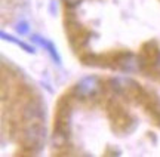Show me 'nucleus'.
Returning a JSON list of instances; mask_svg holds the SVG:
<instances>
[{"label":"nucleus","mask_w":160,"mask_h":157,"mask_svg":"<svg viewBox=\"0 0 160 157\" xmlns=\"http://www.w3.org/2000/svg\"><path fill=\"white\" fill-rule=\"evenodd\" d=\"M73 93H65L58 101L55 122H53V140L59 141V144L67 142L70 134V122H71V110H73Z\"/></svg>","instance_id":"nucleus-1"},{"label":"nucleus","mask_w":160,"mask_h":157,"mask_svg":"<svg viewBox=\"0 0 160 157\" xmlns=\"http://www.w3.org/2000/svg\"><path fill=\"white\" fill-rule=\"evenodd\" d=\"M102 81L97 76H88L83 77L74 85L71 89L73 98L80 102H92L97 101L102 95Z\"/></svg>","instance_id":"nucleus-2"},{"label":"nucleus","mask_w":160,"mask_h":157,"mask_svg":"<svg viewBox=\"0 0 160 157\" xmlns=\"http://www.w3.org/2000/svg\"><path fill=\"white\" fill-rule=\"evenodd\" d=\"M46 138V129L45 126H42L39 122L30 123L27 128L22 129L21 132V142L25 150L28 151H37L40 147L45 144Z\"/></svg>","instance_id":"nucleus-3"},{"label":"nucleus","mask_w":160,"mask_h":157,"mask_svg":"<svg viewBox=\"0 0 160 157\" xmlns=\"http://www.w3.org/2000/svg\"><path fill=\"white\" fill-rule=\"evenodd\" d=\"M107 114H108L110 120L113 122V128H116L117 130H128V129H131L132 123V117L128 114V111L125 110V107L114 101V99H111L108 101V104H107Z\"/></svg>","instance_id":"nucleus-4"},{"label":"nucleus","mask_w":160,"mask_h":157,"mask_svg":"<svg viewBox=\"0 0 160 157\" xmlns=\"http://www.w3.org/2000/svg\"><path fill=\"white\" fill-rule=\"evenodd\" d=\"M108 67L116 70L125 71V73H137L141 71L138 55H133L131 52H117L111 58H108Z\"/></svg>","instance_id":"nucleus-5"},{"label":"nucleus","mask_w":160,"mask_h":157,"mask_svg":"<svg viewBox=\"0 0 160 157\" xmlns=\"http://www.w3.org/2000/svg\"><path fill=\"white\" fill-rule=\"evenodd\" d=\"M159 56H160V49L154 42L144 43L142 47H141V51H139V53H138L141 71L148 73V71H153L154 68H157Z\"/></svg>","instance_id":"nucleus-6"},{"label":"nucleus","mask_w":160,"mask_h":157,"mask_svg":"<svg viewBox=\"0 0 160 157\" xmlns=\"http://www.w3.org/2000/svg\"><path fill=\"white\" fill-rule=\"evenodd\" d=\"M21 116H22V120L33 123V122H36V120H40V119H42V116H43V108H42V105H40L37 101L30 99L22 107Z\"/></svg>","instance_id":"nucleus-7"},{"label":"nucleus","mask_w":160,"mask_h":157,"mask_svg":"<svg viewBox=\"0 0 160 157\" xmlns=\"http://www.w3.org/2000/svg\"><path fill=\"white\" fill-rule=\"evenodd\" d=\"M33 40H34L36 43H40L42 46H45V49L49 53H51V56L53 58V61H57V62H59V61H61V59H59V55H58V52L55 51V46L52 45L51 42L43 40V39H42V37H39V36H33Z\"/></svg>","instance_id":"nucleus-8"},{"label":"nucleus","mask_w":160,"mask_h":157,"mask_svg":"<svg viewBox=\"0 0 160 157\" xmlns=\"http://www.w3.org/2000/svg\"><path fill=\"white\" fill-rule=\"evenodd\" d=\"M2 37H3V39H8V40H11V42H15V43H18V45H19V46L22 47V49H25V51H27V52H34V49H33V47H30L28 45H25V43H22V42H19V40H15V39H12V37H9V36H6L5 33H2Z\"/></svg>","instance_id":"nucleus-9"},{"label":"nucleus","mask_w":160,"mask_h":157,"mask_svg":"<svg viewBox=\"0 0 160 157\" xmlns=\"http://www.w3.org/2000/svg\"><path fill=\"white\" fill-rule=\"evenodd\" d=\"M17 31L19 33V34H25V33L28 31V24L21 22L19 25H17Z\"/></svg>","instance_id":"nucleus-10"},{"label":"nucleus","mask_w":160,"mask_h":157,"mask_svg":"<svg viewBox=\"0 0 160 157\" xmlns=\"http://www.w3.org/2000/svg\"><path fill=\"white\" fill-rule=\"evenodd\" d=\"M80 2H82V0H64V3L68 6V7H76Z\"/></svg>","instance_id":"nucleus-11"},{"label":"nucleus","mask_w":160,"mask_h":157,"mask_svg":"<svg viewBox=\"0 0 160 157\" xmlns=\"http://www.w3.org/2000/svg\"><path fill=\"white\" fill-rule=\"evenodd\" d=\"M157 70L160 71V56H159V62H157Z\"/></svg>","instance_id":"nucleus-12"}]
</instances>
